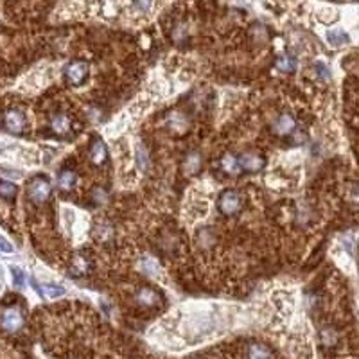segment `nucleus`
<instances>
[{
  "instance_id": "nucleus-1",
  "label": "nucleus",
  "mask_w": 359,
  "mask_h": 359,
  "mask_svg": "<svg viewBox=\"0 0 359 359\" xmlns=\"http://www.w3.org/2000/svg\"><path fill=\"white\" fill-rule=\"evenodd\" d=\"M25 323V314L18 304H5L0 307V329L7 334L22 331Z\"/></svg>"
},
{
  "instance_id": "nucleus-2",
  "label": "nucleus",
  "mask_w": 359,
  "mask_h": 359,
  "mask_svg": "<svg viewBox=\"0 0 359 359\" xmlns=\"http://www.w3.org/2000/svg\"><path fill=\"white\" fill-rule=\"evenodd\" d=\"M52 187L50 181L45 176H34V178L27 183V197L31 199L34 205H41L50 197Z\"/></svg>"
},
{
  "instance_id": "nucleus-3",
  "label": "nucleus",
  "mask_w": 359,
  "mask_h": 359,
  "mask_svg": "<svg viewBox=\"0 0 359 359\" xmlns=\"http://www.w3.org/2000/svg\"><path fill=\"white\" fill-rule=\"evenodd\" d=\"M86 76H88V65L81 59H76L67 65L65 68V79L68 81V85L72 86H79L85 83Z\"/></svg>"
},
{
  "instance_id": "nucleus-4",
  "label": "nucleus",
  "mask_w": 359,
  "mask_h": 359,
  "mask_svg": "<svg viewBox=\"0 0 359 359\" xmlns=\"http://www.w3.org/2000/svg\"><path fill=\"white\" fill-rule=\"evenodd\" d=\"M219 210L224 215H233L241 210V196H239L235 190H224L219 196V201H217Z\"/></svg>"
},
{
  "instance_id": "nucleus-5",
  "label": "nucleus",
  "mask_w": 359,
  "mask_h": 359,
  "mask_svg": "<svg viewBox=\"0 0 359 359\" xmlns=\"http://www.w3.org/2000/svg\"><path fill=\"white\" fill-rule=\"evenodd\" d=\"M237 164H239V169L246 171V173H257V171H260L264 167L266 162L259 153L246 151L242 153L241 157H237Z\"/></svg>"
},
{
  "instance_id": "nucleus-6",
  "label": "nucleus",
  "mask_w": 359,
  "mask_h": 359,
  "mask_svg": "<svg viewBox=\"0 0 359 359\" xmlns=\"http://www.w3.org/2000/svg\"><path fill=\"white\" fill-rule=\"evenodd\" d=\"M25 115H23V112H20V110H16V108H13V110H7L4 115V126L5 130L11 131V133H22L23 130H25Z\"/></svg>"
},
{
  "instance_id": "nucleus-7",
  "label": "nucleus",
  "mask_w": 359,
  "mask_h": 359,
  "mask_svg": "<svg viewBox=\"0 0 359 359\" xmlns=\"http://www.w3.org/2000/svg\"><path fill=\"white\" fill-rule=\"evenodd\" d=\"M158 300H160V296L153 287H140L139 291L135 293V302L146 309H151V307L158 305Z\"/></svg>"
},
{
  "instance_id": "nucleus-8",
  "label": "nucleus",
  "mask_w": 359,
  "mask_h": 359,
  "mask_svg": "<svg viewBox=\"0 0 359 359\" xmlns=\"http://www.w3.org/2000/svg\"><path fill=\"white\" fill-rule=\"evenodd\" d=\"M295 119H293L289 113H280V115L277 117L273 121V124H271V128H273V131L277 135H280V137H284V135H289L293 130H295Z\"/></svg>"
},
{
  "instance_id": "nucleus-9",
  "label": "nucleus",
  "mask_w": 359,
  "mask_h": 359,
  "mask_svg": "<svg viewBox=\"0 0 359 359\" xmlns=\"http://www.w3.org/2000/svg\"><path fill=\"white\" fill-rule=\"evenodd\" d=\"M70 117L67 115V113H56V115H52V119H50V130L54 131L56 135H65L70 131Z\"/></svg>"
},
{
  "instance_id": "nucleus-10",
  "label": "nucleus",
  "mask_w": 359,
  "mask_h": 359,
  "mask_svg": "<svg viewBox=\"0 0 359 359\" xmlns=\"http://www.w3.org/2000/svg\"><path fill=\"white\" fill-rule=\"evenodd\" d=\"M108 157V151H106V146H104L103 140H94L92 142V146H90V158H92V162L94 164H97V166H101L104 160H106Z\"/></svg>"
},
{
  "instance_id": "nucleus-11",
  "label": "nucleus",
  "mask_w": 359,
  "mask_h": 359,
  "mask_svg": "<svg viewBox=\"0 0 359 359\" xmlns=\"http://www.w3.org/2000/svg\"><path fill=\"white\" fill-rule=\"evenodd\" d=\"M201 167V155L197 151H190L187 157L183 158V171L185 175H196Z\"/></svg>"
},
{
  "instance_id": "nucleus-12",
  "label": "nucleus",
  "mask_w": 359,
  "mask_h": 359,
  "mask_svg": "<svg viewBox=\"0 0 359 359\" xmlns=\"http://www.w3.org/2000/svg\"><path fill=\"white\" fill-rule=\"evenodd\" d=\"M246 359H273V352H271L266 345L253 343V345L248 347Z\"/></svg>"
},
{
  "instance_id": "nucleus-13",
  "label": "nucleus",
  "mask_w": 359,
  "mask_h": 359,
  "mask_svg": "<svg viewBox=\"0 0 359 359\" xmlns=\"http://www.w3.org/2000/svg\"><path fill=\"white\" fill-rule=\"evenodd\" d=\"M74 183H76V173H74V171L68 169V167L59 171L58 185L63 188V190H70V188L74 187Z\"/></svg>"
},
{
  "instance_id": "nucleus-14",
  "label": "nucleus",
  "mask_w": 359,
  "mask_h": 359,
  "mask_svg": "<svg viewBox=\"0 0 359 359\" xmlns=\"http://www.w3.org/2000/svg\"><path fill=\"white\" fill-rule=\"evenodd\" d=\"M221 169H223L224 173H230V175H237L239 171L237 157L232 155V153H226V155L221 158Z\"/></svg>"
},
{
  "instance_id": "nucleus-15",
  "label": "nucleus",
  "mask_w": 359,
  "mask_h": 359,
  "mask_svg": "<svg viewBox=\"0 0 359 359\" xmlns=\"http://www.w3.org/2000/svg\"><path fill=\"white\" fill-rule=\"evenodd\" d=\"M275 67H277V70H280V72H293L296 67L295 58H291V56H282V58L277 59Z\"/></svg>"
},
{
  "instance_id": "nucleus-16",
  "label": "nucleus",
  "mask_w": 359,
  "mask_h": 359,
  "mask_svg": "<svg viewBox=\"0 0 359 359\" xmlns=\"http://www.w3.org/2000/svg\"><path fill=\"white\" fill-rule=\"evenodd\" d=\"M14 194H16V185L11 183V181L0 180V197L2 199H13Z\"/></svg>"
},
{
  "instance_id": "nucleus-17",
  "label": "nucleus",
  "mask_w": 359,
  "mask_h": 359,
  "mask_svg": "<svg viewBox=\"0 0 359 359\" xmlns=\"http://www.w3.org/2000/svg\"><path fill=\"white\" fill-rule=\"evenodd\" d=\"M40 293L47 296V298H58V296L65 295V287L54 286V284H47V286H43V289H41Z\"/></svg>"
},
{
  "instance_id": "nucleus-18",
  "label": "nucleus",
  "mask_w": 359,
  "mask_h": 359,
  "mask_svg": "<svg viewBox=\"0 0 359 359\" xmlns=\"http://www.w3.org/2000/svg\"><path fill=\"white\" fill-rule=\"evenodd\" d=\"M137 162H139V167L142 171L148 169L149 160H148V151L142 148V146H137Z\"/></svg>"
},
{
  "instance_id": "nucleus-19",
  "label": "nucleus",
  "mask_w": 359,
  "mask_h": 359,
  "mask_svg": "<svg viewBox=\"0 0 359 359\" xmlns=\"http://www.w3.org/2000/svg\"><path fill=\"white\" fill-rule=\"evenodd\" d=\"M347 40H349V36H347L343 31H331V32H329V41H331V43H334V45L345 43Z\"/></svg>"
},
{
  "instance_id": "nucleus-20",
  "label": "nucleus",
  "mask_w": 359,
  "mask_h": 359,
  "mask_svg": "<svg viewBox=\"0 0 359 359\" xmlns=\"http://www.w3.org/2000/svg\"><path fill=\"white\" fill-rule=\"evenodd\" d=\"M13 280H14V286L16 287H20L23 284V273H22V269H13Z\"/></svg>"
},
{
  "instance_id": "nucleus-21",
  "label": "nucleus",
  "mask_w": 359,
  "mask_h": 359,
  "mask_svg": "<svg viewBox=\"0 0 359 359\" xmlns=\"http://www.w3.org/2000/svg\"><path fill=\"white\" fill-rule=\"evenodd\" d=\"M316 70H318V74H320L322 79H329V70L323 63H316Z\"/></svg>"
},
{
  "instance_id": "nucleus-22",
  "label": "nucleus",
  "mask_w": 359,
  "mask_h": 359,
  "mask_svg": "<svg viewBox=\"0 0 359 359\" xmlns=\"http://www.w3.org/2000/svg\"><path fill=\"white\" fill-rule=\"evenodd\" d=\"M94 199L97 203H104V199H106V192H104L103 188H97V190H95V194H94Z\"/></svg>"
},
{
  "instance_id": "nucleus-23",
  "label": "nucleus",
  "mask_w": 359,
  "mask_h": 359,
  "mask_svg": "<svg viewBox=\"0 0 359 359\" xmlns=\"http://www.w3.org/2000/svg\"><path fill=\"white\" fill-rule=\"evenodd\" d=\"M0 250L5 251V253H11V251H13V246H11L5 239H0Z\"/></svg>"
}]
</instances>
